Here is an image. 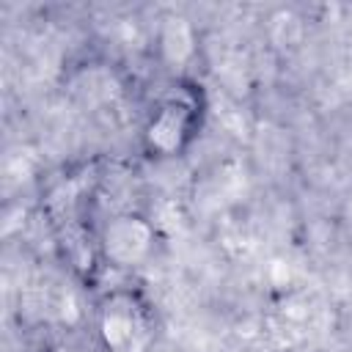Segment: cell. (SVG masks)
I'll return each mask as SVG.
<instances>
[{
    "label": "cell",
    "mask_w": 352,
    "mask_h": 352,
    "mask_svg": "<svg viewBox=\"0 0 352 352\" xmlns=\"http://www.w3.org/2000/svg\"><path fill=\"white\" fill-rule=\"evenodd\" d=\"M206 91L192 77L170 82L151 104L140 126V151L151 162L184 157L206 124Z\"/></svg>",
    "instance_id": "1"
},
{
    "label": "cell",
    "mask_w": 352,
    "mask_h": 352,
    "mask_svg": "<svg viewBox=\"0 0 352 352\" xmlns=\"http://www.w3.org/2000/svg\"><path fill=\"white\" fill-rule=\"evenodd\" d=\"M94 333L102 352H146L157 333L154 302L138 286H113L96 300Z\"/></svg>",
    "instance_id": "2"
},
{
    "label": "cell",
    "mask_w": 352,
    "mask_h": 352,
    "mask_svg": "<svg viewBox=\"0 0 352 352\" xmlns=\"http://www.w3.org/2000/svg\"><path fill=\"white\" fill-rule=\"evenodd\" d=\"M96 236L104 267H138L154 253L157 245L154 223L140 212L113 214Z\"/></svg>",
    "instance_id": "3"
}]
</instances>
